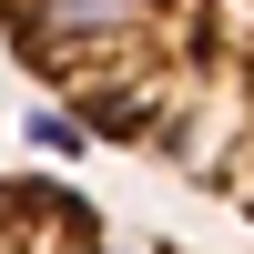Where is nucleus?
Listing matches in <instances>:
<instances>
[{"label": "nucleus", "instance_id": "obj_1", "mask_svg": "<svg viewBox=\"0 0 254 254\" xmlns=\"http://www.w3.org/2000/svg\"><path fill=\"white\" fill-rule=\"evenodd\" d=\"M0 51L92 142L254 224V0H0Z\"/></svg>", "mask_w": 254, "mask_h": 254}, {"label": "nucleus", "instance_id": "obj_2", "mask_svg": "<svg viewBox=\"0 0 254 254\" xmlns=\"http://www.w3.org/2000/svg\"><path fill=\"white\" fill-rule=\"evenodd\" d=\"M0 254H193V244H163V234L112 224L61 173H0Z\"/></svg>", "mask_w": 254, "mask_h": 254}]
</instances>
